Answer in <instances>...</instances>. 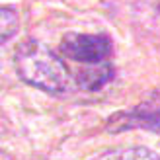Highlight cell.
Wrapping results in <instances>:
<instances>
[{"label":"cell","instance_id":"obj_6","mask_svg":"<svg viewBox=\"0 0 160 160\" xmlns=\"http://www.w3.org/2000/svg\"><path fill=\"white\" fill-rule=\"evenodd\" d=\"M18 29V14L10 6L2 8V43L8 41Z\"/></svg>","mask_w":160,"mask_h":160},{"label":"cell","instance_id":"obj_1","mask_svg":"<svg viewBox=\"0 0 160 160\" xmlns=\"http://www.w3.org/2000/svg\"><path fill=\"white\" fill-rule=\"evenodd\" d=\"M18 76L31 86L49 94H62L68 90V70L55 53L39 41L28 39L14 53Z\"/></svg>","mask_w":160,"mask_h":160},{"label":"cell","instance_id":"obj_3","mask_svg":"<svg viewBox=\"0 0 160 160\" xmlns=\"http://www.w3.org/2000/svg\"><path fill=\"white\" fill-rule=\"evenodd\" d=\"M61 53L67 59H72L84 65H102L106 62L113 45L108 35H90V33H67L61 43Z\"/></svg>","mask_w":160,"mask_h":160},{"label":"cell","instance_id":"obj_2","mask_svg":"<svg viewBox=\"0 0 160 160\" xmlns=\"http://www.w3.org/2000/svg\"><path fill=\"white\" fill-rule=\"evenodd\" d=\"M106 129L109 133H121L127 129H148L160 133V90L150 92L131 109L111 115L106 123Z\"/></svg>","mask_w":160,"mask_h":160},{"label":"cell","instance_id":"obj_4","mask_svg":"<svg viewBox=\"0 0 160 160\" xmlns=\"http://www.w3.org/2000/svg\"><path fill=\"white\" fill-rule=\"evenodd\" d=\"M113 78V67L108 65V62H102L100 67L96 68H88L84 70V72L78 74V84L84 88V90H98V88H102L106 82H109V80Z\"/></svg>","mask_w":160,"mask_h":160},{"label":"cell","instance_id":"obj_5","mask_svg":"<svg viewBox=\"0 0 160 160\" xmlns=\"http://www.w3.org/2000/svg\"><path fill=\"white\" fill-rule=\"evenodd\" d=\"M115 160H160V154H156L154 150H150L147 147H131L125 148L123 152L113 154Z\"/></svg>","mask_w":160,"mask_h":160}]
</instances>
